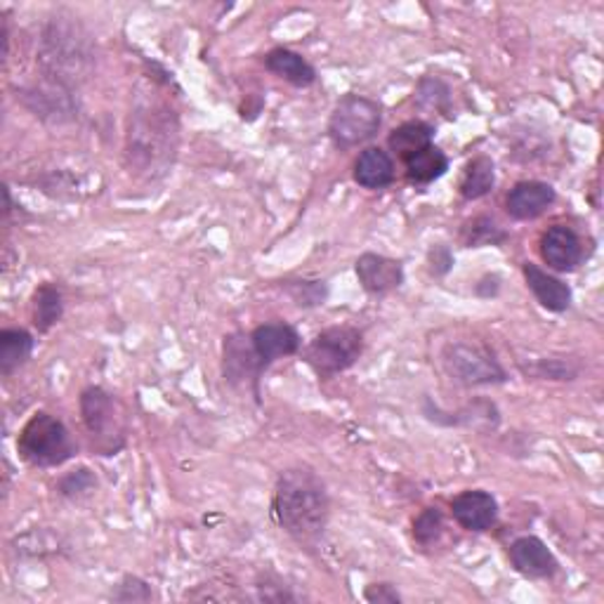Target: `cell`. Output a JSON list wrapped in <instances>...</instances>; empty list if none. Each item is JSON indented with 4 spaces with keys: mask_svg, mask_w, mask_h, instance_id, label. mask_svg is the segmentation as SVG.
Returning a JSON list of instances; mask_svg holds the SVG:
<instances>
[{
    "mask_svg": "<svg viewBox=\"0 0 604 604\" xmlns=\"http://www.w3.org/2000/svg\"><path fill=\"white\" fill-rule=\"evenodd\" d=\"M435 140V128L425 121H407L395 128L392 135L387 137V147H390L401 161L427 149Z\"/></svg>",
    "mask_w": 604,
    "mask_h": 604,
    "instance_id": "obj_21",
    "label": "cell"
},
{
    "mask_svg": "<svg viewBox=\"0 0 604 604\" xmlns=\"http://www.w3.org/2000/svg\"><path fill=\"white\" fill-rule=\"evenodd\" d=\"M460 239L468 249H482V246H500V243L508 241V232L503 229L494 218H486V215H480V218H472L463 232H460Z\"/></svg>",
    "mask_w": 604,
    "mask_h": 604,
    "instance_id": "obj_25",
    "label": "cell"
},
{
    "mask_svg": "<svg viewBox=\"0 0 604 604\" xmlns=\"http://www.w3.org/2000/svg\"><path fill=\"white\" fill-rule=\"evenodd\" d=\"M444 371L458 385L478 387V385H498L508 380L506 369L500 366L496 354L482 342H449L442 352Z\"/></svg>",
    "mask_w": 604,
    "mask_h": 604,
    "instance_id": "obj_7",
    "label": "cell"
},
{
    "mask_svg": "<svg viewBox=\"0 0 604 604\" xmlns=\"http://www.w3.org/2000/svg\"><path fill=\"white\" fill-rule=\"evenodd\" d=\"M383 107L366 95H342L328 119V137L338 149H354L378 135Z\"/></svg>",
    "mask_w": 604,
    "mask_h": 604,
    "instance_id": "obj_5",
    "label": "cell"
},
{
    "mask_svg": "<svg viewBox=\"0 0 604 604\" xmlns=\"http://www.w3.org/2000/svg\"><path fill=\"white\" fill-rule=\"evenodd\" d=\"M265 67L269 74L283 78L286 83L295 85V88H310L316 83V69L302 57L289 48H275L265 55Z\"/></svg>",
    "mask_w": 604,
    "mask_h": 604,
    "instance_id": "obj_19",
    "label": "cell"
},
{
    "mask_svg": "<svg viewBox=\"0 0 604 604\" xmlns=\"http://www.w3.org/2000/svg\"><path fill=\"white\" fill-rule=\"evenodd\" d=\"M286 291L291 293L298 307H319L328 295L324 281H286Z\"/></svg>",
    "mask_w": 604,
    "mask_h": 604,
    "instance_id": "obj_29",
    "label": "cell"
},
{
    "mask_svg": "<svg viewBox=\"0 0 604 604\" xmlns=\"http://www.w3.org/2000/svg\"><path fill=\"white\" fill-rule=\"evenodd\" d=\"M444 534V515L439 508H425L419 517L413 520V539L421 543L423 548L435 545Z\"/></svg>",
    "mask_w": 604,
    "mask_h": 604,
    "instance_id": "obj_27",
    "label": "cell"
},
{
    "mask_svg": "<svg viewBox=\"0 0 604 604\" xmlns=\"http://www.w3.org/2000/svg\"><path fill=\"white\" fill-rule=\"evenodd\" d=\"M555 190L548 182H539V180H524L517 182L508 198H506V208L508 215L515 220H536L541 215L548 210L555 204Z\"/></svg>",
    "mask_w": 604,
    "mask_h": 604,
    "instance_id": "obj_15",
    "label": "cell"
},
{
    "mask_svg": "<svg viewBox=\"0 0 604 604\" xmlns=\"http://www.w3.org/2000/svg\"><path fill=\"white\" fill-rule=\"evenodd\" d=\"M539 373L551 380H573L579 376V369L569 366V362H563V359H543L539 362Z\"/></svg>",
    "mask_w": 604,
    "mask_h": 604,
    "instance_id": "obj_32",
    "label": "cell"
},
{
    "mask_svg": "<svg viewBox=\"0 0 604 604\" xmlns=\"http://www.w3.org/2000/svg\"><path fill=\"white\" fill-rule=\"evenodd\" d=\"M415 105L425 111L447 113L451 107V88L437 76H425L415 88Z\"/></svg>",
    "mask_w": 604,
    "mask_h": 604,
    "instance_id": "obj_26",
    "label": "cell"
},
{
    "mask_svg": "<svg viewBox=\"0 0 604 604\" xmlns=\"http://www.w3.org/2000/svg\"><path fill=\"white\" fill-rule=\"evenodd\" d=\"M543 263L555 271H573L585 257L583 239L567 225H553L541 237Z\"/></svg>",
    "mask_w": 604,
    "mask_h": 604,
    "instance_id": "obj_10",
    "label": "cell"
},
{
    "mask_svg": "<svg viewBox=\"0 0 604 604\" xmlns=\"http://www.w3.org/2000/svg\"><path fill=\"white\" fill-rule=\"evenodd\" d=\"M364 600L371 604H399L401 595L392 583H371L364 591Z\"/></svg>",
    "mask_w": 604,
    "mask_h": 604,
    "instance_id": "obj_33",
    "label": "cell"
},
{
    "mask_svg": "<svg viewBox=\"0 0 604 604\" xmlns=\"http://www.w3.org/2000/svg\"><path fill=\"white\" fill-rule=\"evenodd\" d=\"M407 178L411 184H433L435 180H439L442 176H447L449 170V156L444 154L439 147L430 145L427 149L419 152L415 156L407 158Z\"/></svg>",
    "mask_w": 604,
    "mask_h": 604,
    "instance_id": "obj_23",
    "label": "cell"
},
{
    "mask_svg": "<svg viewBox=\"0 0 604 604\" xmlns=\"http://www.w3.org/2000/svg\"><path fill=\"white\" fill-rule=\"evenodd\" d=\"M354 271L362 289L373 298L392 293L404 283V265L395 261V257H387L380 253L359 255V261L354 263Z\"/></svg>",
    "mask_w": 604,
    "mask_h": 604,
    "instance_id": "obj_9",
    "label": "cell"
},
{
    "mask_svg": "<svg viewBox=\"0 0 604 604\" xmlns=\"http://www.w3.org/2000/svg\"><path fill=\"white\" fill-rule=\"evenodd\" d=\"M271 510L279 527L300 545L324 536L330 517V498L324 480L307 466L283 470L277 480Z\"/></svg>",
    "mask_w": 604,
    "mask_h": 604,
    "instance_id": "obj_1",
    "label": "cell"
},
{
    "mask_svg": "<svg viewBox=\"0 0 604 604\" xmlns=\"http://www.w3.org/2000/svg\"><path fill=\"white\" fill-rule=\"evenodd\" d=\"M95 43L85 26L74 17H52L40 36L38 64L46 78L57 83L78 85L95 69Z\"/></svg>",
    "mask_w": 604,
    "mask_h": 604,
    "instance_id": "obj_2",
    "label": "cell"
},
{
    "mask_svg": "<svg viewBox=\"0 0 604 604\" xmlns=\"http://www.w3.org/2000/svg\"><path fill=\"white\" fill-rule=\"evenodd\" d=\"M97 488V478L88 470V468H76L67 472L64 478L57 482V492H60L64 498L78 500L83 496L93 494Z\"/></svg>",
    "mask_w": 604,
    "mask_h": 604,
    "instance_id": "obj_28",
    "label": "cell"
},
{
    "mask_svg": "<svg viewBox=\"0 0 604 604\" xmlns=\"http://www.w3.org/2000/svg\"><path fill=\"white\" fill-rule=\"evenodd\" d=\"M267 366H263L261 359L253 352L251 345V336L246 338L243 334H232L225 338V350H222V373L225 380L232 385H246L249 380L255 387L257 395V383H261L263 371Z\"/></svg>",
    "mask_w": 604,
    "mask_h": 604,
    "instance_id": "obj_11",
    "label": "cell"
},
{
    "mask_svg": "<svg viewBox=\"0 0 604 604\" xmlns=\"http://www.w3.org/2000/svg\"><path fill=\"white\" fill-rule=\"evenodd\" d=\"M64 316V295L55 283H43L34 293V326L38 334H50V330L62 322Z\"/></svg>",
    "mask_w": 604,
    "mask_h": 604,
    "instance_id": "obj_24",
    "label": "cell"
},
{
    "mask_svg": "<svg viewBox=\"0 0 604 604\" xmlns=\"http://www.w3.org/2000/svg\"><path fill=\"white\" fill-rule=\"evenodd\" d=\"M354 182L364 190H385L395 182V161L392 156L380 147H369L357 156L354 161Z\"/></svg>",
    "mask_w": 604,
    "mask_h": 604,
    "instance_id": "obj_18",
    "label": "cell"
},
{
    "mask_svg": "<svg viewBox=\"0 0 604 604\" xmlns=\"http://www.w3.org/2000/svg\"><path fill=\"white\" fill-rule=\"evenodd\" d=\"M427 269H430V275L437 277V279L449 275V271L454 269V253L449 251V246L430 249V253H427Z\"/></svg>",
    "mask_w": 604,
    "mask_h": 604,
    "instance_id": "obj_31",
    "label": "cell"
},
{
    "mask_svg": "<svg viewBox=\"0 0 604 604\" xmlns=\"http://www.w3.org/2000/svg\"><path fill=\"white\" fill-rule=\"evenodd\" d=\"M34 336L26 328H3L0 330V376L10 378L20 371L34 352Z\"/></svg>",
    "mask_w": 604,
    "mask_h": 604,
    "instance_id": "obj_20",
    "label": "cell"
},
{
    "mask_svg": "<svg viewBox=\"0 0 604 604\" xmlns=\"http://www.w3.org/2000/svg\"><path fill=\"white\" fill-rule=\"evenodd\" d=\"M26 107H32V111H36V117L46 121L50 119L55 123L71 121L76 113L74 99H71L67 85L52 78H46V83L34 85V88L26 93Z\"/></svg>",
    "mask_w": 604,
    "mask_h": 604,
    "instance_id": "obj_16",
    "label": "cell"
},
{
    "mask_svg": "<svg viewBox=\"0 0 604 604\" xmlns=\"http://www.w3.org/2000/svg\"><path fill=\"white\" fill-rule=\"evenodd\" d=\"M451 515L466 531L482 534L498 520V500L488 492H482V488H470V492L458 494L451 500Z\"/></svg>",
    "mask_w": 604,
    "mask_h": 604,
    "instance_id": "obj_14",
    "label": "cell"
},
{
    "mask_svg": "<svg viewBox=\"0 0 604 604\" xmlns=\"http://www.w3.org/2000/svg\"><path fill=\"white\" fill-rule=\"evenodd\" d=\"M111 597L117 602H149L154 600V591L147 581H142L137 577H125L117 591L111 593Z\"/></svg>",
    "mask_w": 604,
    "mask_h": 604,
    "instance_id": "obj_30",
    "label": "cell"
},
{
    "mask_svg": "<svg viewBox=\"0 0 604 604\" xmlns=\"http://www.w3.org/2000/svg\"><path fill=\"white\" fill-rule=\"evenodd\" d=\"M496 184V166L488 156H474L466 166L463 178H460V196L466 201H478L486 194H492Z\"/></svg>",
    "mask_w": 604,
    "mask_h": 604,
    "instance_id": "obj_22",
    "label": "cell"
},
{
    "mask_svg": "<svg viewBox=\"0 0 604 604\" xmlns=\"http://www.w3.org/2000/svg\"><path fill=\"white\" fill-rule=\"evenodd\" d=\"M81 419L90 437L97 439L109 454H117L125 442V415L117 401L102 387H88L81 395Z\"/></svg>",
    "mask_w": 604,
    "mask_h": 604,
    "instance_id": "obj_8",
    "label": "cell"
},
{
    "mask_svg": "<svg viewBox=\"0 0 604 604\" xmlns=\"http://www.w3.org/2000/svg\"><path fill=\"white\" fill-rule=\"evenodd\" d=\"M500 291V277L498 275H486L484 279L478 281V286H474V293H478L480 298H496Z\"/></svg>",
    "mask_w": 604,
    "mask_h": 604,
    "instance_id": "obj_34",
    "label": "cell"
},
{
    "mask_svg": "<svg viewBox=\"0 0 604 604\" xmlns=\"http://www.w3.org/2000/svg\"><path fill=\"white\" fill-rule=\"evenodd\" d=\"M508 557L515 571H520L527 579H553L559 569L557 557L548 548V543L539 536H520L512 541Z\"/></svg>",
    "mask_w": 604,
    "mask_h": 604,
    "instance_id": "obj_12",
    "label": "cell"
},
{
    "mask_svg": "<svg viewBox=\"0 0 604 604\" xmlns=\"http://www.w3.org/2000/svg\"><path fill=\"white\" fill-rule=\"evenodd\" d=\"M178 142V121L172 111L161 105L142 107L131 117V131H128L125 154L131 166L140 172H166V166L172 164Z\"/></svg>",
    "mask_w": 604,
    "mask_h": 604,
    "instance_id": "obj_3",
    "label": "cell"
},
{
    "mask_svg": "<svg viewBox=\"0 0 604 604\" xmlns=\"http://www.w3.org/2000/svg\"><path fill=\"white\" fill-rule=\"evenodd\" d=\"M251 345L253 352L261 359L263 366H269L279 362L283 357H293L300 352V334L291 326L283 322H269L257 326L251 334Z\"/></svg>",
    "mask_w": 604,
    "mask_h": 604,
    "instance_id": "obj_13",
    "label": "cell"
},
{
    "mask_svg": "<svg viewBox=\"0 0 604 604\" xmlns=\"http://www.w3.org/2000/svg\"><path fill=\"white\" fill-rule=\"evenodd\" d=\"M17 451L34 468H57L78 454L69 427L48 411H36L22 427Z\"/></svg>",
    "mask_w": 604,
    "mask_h": 604,
    "instance_id": "obj_4",
    "label": "cell"
},
{
    "mask_svg": "<svg viewBox=\"0 0 604 604\" xmlns=\"http://www.w3.org/2000/svg\"><path fill=\"white\" fill-rule=\"evenodd\" d=\"M364 352V336L354 326L324 328L305 350V362L319 378L338 376L352 369Z\"/></svg>",
    "mask_w": 604,
    "mask_h": 604,
    "instance_id": "obj_6",
    "label": "cell"
},
{
    "mask_svg": "<svg viewBox=\"0 0 604 604\" xmlns=\"http://www.w3.org/2000/svg\"><path fill=\"white\" fill-rule=\"evenodd\" d=\"M522 275H524L529 291L534 293L541 307H545L548 312H555V314H563L571 307V289L563 279L553 277L551 271L541 269L534 263H524Z\"/></svg>",
    "mask_w": 604,
    "mask_h": 604,
    "instance_id": "obj_17",
    "label": "cell"
}]
</instances>
